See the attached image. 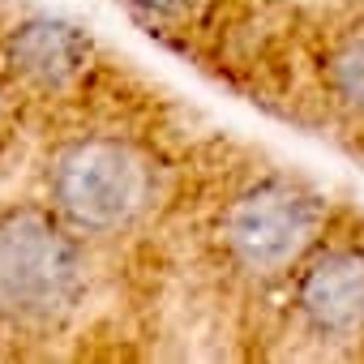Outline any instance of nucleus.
<instances>
[{
    "instance_id": "nucleus-3",
    "label": "nucleus",
    "mask_w": 364,
    "mask_h": 364,
    "mask_svg": "<svg viewBox=\"0 0 364 364\" xmlns=\"http://www.w3.org/2000/svg\"><path fill=\"white\" fill-rule=\"evenodd\" d=\"M326 198L300 180L262 176L219 210V249L232 270L249 279L291 274L326 236Z\"/></svg>"
},
{
    "instance_id": "nucleus-7",
    "label": "nucleus",
    "mask_w": 364,
    "mask_h": 364,
    "mask_svg": "<svg viewBox=\"0 0 364 364\" xmlns=\"http://www.w3.org/2000/svg\"><path fill=\"white\" fill-rule=\"evenodd\" d=\"M133 5L150 18H176V14L189 9V0H133Z\"/></svg>"
},
{
    "instance_id": "nucleus-1",
    "label": "nucleus",
    "mask_w": 364,
    "mask_h": 364,
    "mask_svg": "<svg viewBox=\"0 0 364 364\" xmlns=\"http://www.w3.org/2000/svg\"><path fill=\"white\" fill-rule=\"evenodd\" d=\"M86 291L77 232L56 206L22 202L0 210V321L52 326Z\"/></svg>"
},
{
    "instance_id": "nucleus-2",
    "label": "nucleus",
    "mask_w": 364,
    "mask_h": 364,
    "mask_svg": "<svg viewBox=\"0 0 364 364\" xmlns=\"http://www.w3.org/2000/svg\"><path fill=\"white\" fill-rule=\"evenodd\" d=\"M48 189L52 206L77 236H116L154 206L159 167L137 141L95 133L56 150Z\"/></svg>"
},
{
    "instance_id": "nucleus-5",
    "label": "nucleus",
    "mask_w": 364,
    "mask_h": 364,
    "mask_svg": "<svg viewBox=\"0 0 364 364\" xmlns=\"http://www.w3.org/2000/svg\"><path fill=\"white\" fill-rule=\"evenodd\" d=\"M9 56L14 65L39 82V86H65L69 77L82 73L86 65V43L73 26L52 22V18H35L26 22L14 39H9Z\"/></svg>"
},
{
    "instance_id": "nucleus-4",
    "label": "nucleus",
    "mask_w": 364,
    "mask_h": 364,
    "mask_svg": "<svg viewBox=\"0 0 364 364\" xmlns=\"http://www.w3.org/2000/svg\"><path fill=\"white\" fill-rule=\"evenodd\" d=\"M291 317L321 347L364 343V236L326 232L291 270Z\"/></svg>"
},
{
    "instance_id": "nucleus-6",
    "label": "nucleus",
    "mask_w": 364,
    "mask_h": 364,
    "mask_svg": "<svg viewBox=\"0 0 364 364\" xmlns=\"http://www.w3.org/2000/svg\"><path fill=\"white\" fill-rule=\"evenodd\" d=\"M321 77L338 107H347L351 116H364V26L338 31L326 43Z\"/></svg>"
}]
</instances>
